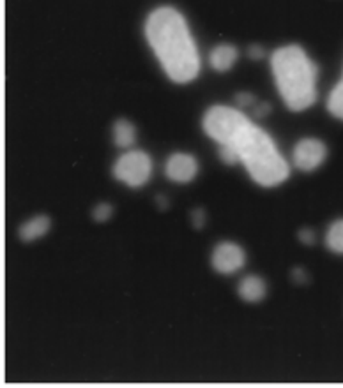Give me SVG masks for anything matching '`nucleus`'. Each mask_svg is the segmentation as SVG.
<instances>
[{
	"mask_svg": "<svg viewBox=\"0 0 343 388\" xmlns=\"http://www.w3.org/2000/svg\"><path fill=\"white\" fill-rule=\"evenodd\" d=\"M191 217L195 228H203V223H206V214H203V210H195Z\"/></svg>",
	"mask_w": 343,
	"mask_h": 388,
	"instance_id": "17",
	"label": "nucleus"
},
{
	"mask_svg": "<svg viewBox=\"0 0 343 388\" xmlns=\"http://www.w3.org/2000/svg\"><path fill=\"white\" fill-rule=\"evenodd\" d=\"M218 145L232 147L241 165H244L246 172L259 186H280L290 175L288 162L280 154L273 138L259 125H255L246 115Z\"/></svg>",
	"mask_w": 343,
	"mask_h": 388,
	"instance_id": "2",
	"label": "nucleus"
},
{
	"mask_svg": "<svg viewBox=\"0 0 343 388\" xmlns=\"http://www.w3.org/2000/svg\"><path fill=\"white\" fill-rule=\"evenodd\" d=\"M248 55H250L251 59H262L264 48L259 46V44H251V46L248 48Z\"/></svg>",
	"mask_w": 343,
	"mask_h": 388,
	"instance_id": "16",
	"label": "nucleus"
},
{
	"mask_svg": "<svg viewBox=\"0 0 343 388\" xmlns=\"http://www.w3.org/2000/svg\"><path fill=\"white\" fill-rule=\"evenodd\" d=\"M114 141L117 147L130 148L137 141V129L130 120L121 118L114 124Z\"/></svg>",
	"mask_w": 343,
	"mask_h": 388,
	"instance_id": "11",
	"label": "nucleus"
},
{
	"mask_svg": "<svg viewBox=\"0 0 343 388\" xmlns=\"http://www.w3.org/2000/svg\"><path fill=\"white\" fill-rule=\"evenodd\" d=\"M325 158H328V147L321 139L315 138L301 139L294 147V154H292L295 168L301 172H314L325 161Z\"/></svg>",
	"mask_w": 343,
	"mask_h": 388,
	"instance_id": "5",
	"label": "nucleus"
},
{
	"mask_svg": "<svg viewBox=\"0 0 343 388\" xmlns=\"http://www.w3.org/2000/svg\"><path fill=\"white\" fill-rule=\"evenodd\" d=\"M266 282L257 275H248L239 282V297L246 302H260L266 297Z\"/></svg>",
	"mask_w": 343,
	"mask_h": 388,
	"instance_id": "9",
	"label": "nucleus"
},
{
	"mask_svg": "<svg viewBox=\"0 0 343 388\" xmlns=\"http://www.w3.org/2000/svg\"><path fill=\"white\" fill-rule=\"evenodd\" d=\"M328 110L332 117L343 120V76H342V80L336 83V87L332 88L331 94H329Z\"/></svg>",
	"mask_w": 343,
	"mask_h": 388,
	"instance_id": "13",
	"label": "nucleus"
},
{
	"mask_svg": "<svg viewBox=\"0 0 343 388\" xmlns=\"http://www.w3.org/2000/svg\"><path fill=\"white\" fill-rule=\"evenodd\" d=\"M237 57H239V52L234 44H218L216 48H213V52L209 55L210 67L214 71L225 73L236 64Z\"/></svg>",
	"mask_w": 343,
	"mask_h": 388,
	"instance_id": "8",
	"label": "nucleus"
},
{
	"mask_svg": "<svg viewBox=\"0 0 343 388\" xmlns=\"http://www.w3.org/2000/svg\"><path fill=\"white\" fill-rule=\"evenodd\" d=\"M299 238H301V242H303V244H314V240H315V235H314V231L311 230H301V233H299Z\"/></svg>",
	"mask_w": 343,
	"mask_h": 388,
	"instance_id": "18",
	"label": "nucleus"
},
{
	"mask_svg": "<svg viewBox=\"0 0 343 388\" xmlns=\"http://www.w3.org/2000/svg\"><path fill=\"white\" fill-rule=\"evenodd\" d=\"M294 281L295 282H304V281H307V274H304L303 268H295V270H294Z\"/></svg>",
	"mask_w": 343,
	"mask_h": 388,
	"instance_id": "20",
	"label": "nucleus"
},
{
	"mask_svg": "<svg viewBox=\"0 0 343 388\" xmlns=\"http://www.w3.org/2000/svg\"><path fill=\"white\" fill-rule=\"evenodd\" d=\"M50 230V219L46 216H37L34 219L27 221L22 228H20V238L23 242H34L41 238L43 235L48 233Z\"/></svg>",
	"mask_w": 343,
	"mask_h": 388,
	"instance_id": "10",
	"label": "nucleus"
},
{
	"mask_svg": "<svg viewBox=\"0 0 343 388\" xmlns=\"http://www.w3.org/2000/svg\"><path fill=\"white\" fill-rule=\"evenodd\" d=\"M244 261V251L232 242H223L213 253V267L220 274H234L243 267Z\"/></svg>",
	"mask_w": 343,
	"mask_h": 388,
	"instance_id": "6",
	"label": "nucleus"
},
{
	"mask_svg": "<svg viewBox=\"0 0 343 388\" xmlns=\"http://www.w3.org/2000/svg\"><path fill=\"white\" fill-rule=\"evenodd\" d=\"M236 101L239 110H253V108L257 106V103H259V99H257L253 94H248V92H241V94H237Z\"/></svg>",
	"mask_w": 343,
	"mask_h": 388,
	"instance_id": "14",
	"label": "nucleus"
},
{
	"mask_svg": "<svg viewBox=\"0 0 343 388\" xmlns=\"http://www.w3.org/2000/svg\"><path fill=\"white\" fill-rule=\"evenodd\" d=\"M112 212H114V209H112V207L108 205V203H100V205H97L96 209H94L93 217L97 221V223H105V221L110 219Z\"/></svg>",
	"mask_w": 343,
	"mask_h": 388,
	"instance_id": "15",
	"label": "nucleus"
},
{
	"mask_svg": "<svg viewBox=\"0 0 343 388\" xmlns=\"http://www.w3.org/2000/svg\"><path fill=\"white\" fill-rule=\"evenodd\" d=\"M269 110H271L269 104L262 103V101H259V103H257V106L253 108L255 115H259V117H264V115H267V113H269Z\"/></svg>",
	"mask_w": 343,
	"mask_h": 388,
	"instance_id": "19",
	"label": "nucleus"
},
{
	"mask_svg": "<svg viewBox=\"0 0 343 388\" xmlns=\"http://www.w3.org/2000/svg\"><path fill=\"white\" fill-rule=\"evenodd\" d=\"M145 37L159 64L175 83H189L200 73V53L184 16L163 6L145 22Z\"/></svg>",
	"mask_w": 343,
	"mask_h": 388,
	"instance_id": "1",
	"label": "nucleus"
},
{
	"mask_svg": "<svg viewBox=\"0 0 343 388\" xmlns=\"http://www.w3.org/2000/svg\"><path fill=\"white\" fill-rule=\"evenodd\" d=\"M165 173L172 182L188 183L199 173V161L191 154H172L166 159Z\"/></svg>",
	"mask_w": 343,
	"mask_h": 388,
	"instance_id": "7",
	"label": "nucleus"
},
{
	"mask_svg": "<svg viewBox=\"0 0 343 388\" xmlns=\"http://www.w3.org/2000/svg\"><path fill=\"white\" fill-rule=\"evenodd\" d=\"M152 175V159L147 152L131 151L117 159L114 165V176L130 187H140L149 182Z\"/></svg>",
	"mask_w": 343,
	"mask_h": 388,
	"instance_id": "4",
	"label": "nucleus"
},
{
	"mask_svg": "<svg viewBox=\"0 0 343 388\" xmlns=\"http://www.w3.org/2000/svg\"><path fill=\"white\" fill-rule=\"evenodd\" d=\"M271 69L288 110H308L317 101V66L303 48L297 44L278 48L271 57Z\"/></svg>",
	"mask_w": 343,
	"mask_h": 388,
	"instance_id": "3",
	"label": "nucleus"
},
{
	"mask_svg": "<svg viewBox=\"0 0 343 388\" xmlns=\"http://www.w3.org/2000/svg\"><path fill=\"white\" fill-rule=\"evenodd\" d=\"M325 244L336 254H343V219L336 221L329 226L325 235Z\"/></svg>",
	"mask_w": 343,
	"mask_h": 388,
	"instance_id": "12",
	"label": "nucleus"
}]
</instances>
